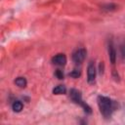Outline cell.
<instances>
[{"label": "cell", "mask_w": 125, "mask_h": 125, "mask_svg": "<svg viewBox=\"0 0 125 125\" xmlns=\"http://www.w3.org/2000/svg\"><path fill=\"white\" fill-rule=\"evenodd\" d=\"M100 112L104 118H110L117 108V103L105 96H99L97 99Z\"/></svg>", "instance_id": "1"}, {"label": "cell", "mask_w": 125, "mask_h": 125, "mask_svg": "<svg viewBox=\"0 0 125 125\" xmlns=\"http://www.w3.org/2000/svg\"><path fill=\"white\" fill-rule=\"evenodd\" d=\"M69 97H70L71 101H72L74 104L80 105V106L84 109V111H85L86 113H88V114L92 113V108H91V106H90L88 104H86V102L83 101L82 95H81V92H80V91H78L77 89H70V91H69Z\"/></svg>", "instance_id": "2"}, {"label": "cell", "mask_w": 125, "mask_h": 125, "mask_svg": "<svg viewBox=\"0 0 125 125\" xmlns=\"http://www.w3.org/2000/svg\"><path fill=\"white\" fill-rule=\"evenodd\" d=\"M86 55H87V51L85 48H78L72 54V61L76 64H79L84 62V60L86 59Z\"/></svg>", "instance_id": "3"}, {"label": "cell", "mask_w": 125, "mask_h": 125, "mask_svg": "<svg viewBox=\"0 0 125 125\" xmlns=\"http://www.w3.org/2000/svg\"><path fill=\"white\" fill-rule=\"evenodd\" d=\"M96 74H97V70H96V66L94 62H90L87 67V82L89 84H94L95 80H96Z\"/></svg>", "instance_id": "4"}, {"label": "cell", "mask_w": 125, "mask_h": 125, "mask_svg": "<svg viewBox=\"0 0 125 125\" xmlns=\"http://www.w3.org/2000/svg\"><path fill=\"white\" fill-rule=\"evenodd\" d=\"M52 62L58 66H63L66 63V56L64 54H58L52 58Z\"/></svg>", "instance_id": "5"}, {"label": "cell", "mask_w": 125, "mask_h": 125, "mask_svg": "<svg viewBox=\"0 0 125 125\" xmlns=\"http://www.w3.org/2000/svg\"><path fill=\"white\" fill-rule=\"evenodd\" d=\"M107 50H108V58H109V61L111 62V64L114 65L115 62H116V57H117V55H116V50H115V48H114V46H113V44H112L111 41L108 44Z\"/></svg>", "instance_id": "6"}, {"label": "cell", "mask_w": 125, "mask_h": 125, "mask_svg": "<svg viewBox=\"0 0 125 125\" xmlns=\"http://www.w3.org/2000/svg\"><path fill=\"white\" fill-rule=\"evenodd\" d=\"M23 108V104L21 101L17 100V101H14L13 104H12V109L15 111V112H21Z\"/></svg>", "instance_id": "7"}, {"label": "cell", "mask_w": 125, "mask_h": 125, "mask_svg": "<svg viewBox=\"0 0 125 125\" xmlns=\"http://www.w3.org/2000/svg\"><path fill=\"white\" fill-rule=\"evenodd\" d=\"M15 84H16L18 87H20V88H25L26 85H27V81H26V79H25L24 77L20 76V77H17V78H16Z\"/></svg>", "instance_id": "8"}, {"label": "cell", "mask_w": 125, "mask_h": 125, "mask_svg": "<svg viewBox=\"0 0 125 125\" xmlns=\"http://www.w3.org/2000/svg\"><path fill=\"white\" fill-rule=\"evenodd\" d=\"M65 92H66V88L63 85H58L53 89V94L55 95H62L65 94Z\"/></svg>", "instance_id": "9"}, {"label": "cell", "mask_w": 125, "mask_h": 125, "mask_svg": "<svg viewBox=\"0 0 125 125\" xmlns=\"http://www.w3.org/2000/svg\"><path fill=\"white\" fill-rule=\"evenodd\" d=\"M80 74H81V71L79 69H74L73 71H71L69 73V76L70 77H73V78H78L80 76Z\"/></svg>", "instance_id": "10"}, {"label": "cell", "mask_w": 125, "mask_h": 125, "mask_svg": "<svg viewBox=\"0 0 125 125\" xmlns=\"http://www.w3.org/2000/svg\"><path fill=\"white\" fill-rule=\"evenodd\" d=\"M120 54H121L122 59H124V58H125V43H123V44L120 46Z\"/></svg>", "instance_id": "11"}, {"label": "cell", "mask_w": 125, "mask_h": 125, "mask_svg": "<svg viewBox=\"0 0 125 125\" xmlns=\"http://www.w3.org/2000/svg\"><path fill=\"white\" fill-rule=\"evenodd\" d=\"M55 74H56V76H57L59 79H62V78H63V73H62V71L60 70V69H58Z\"/></svg>", "instance_id": "12"}]
</instances>
